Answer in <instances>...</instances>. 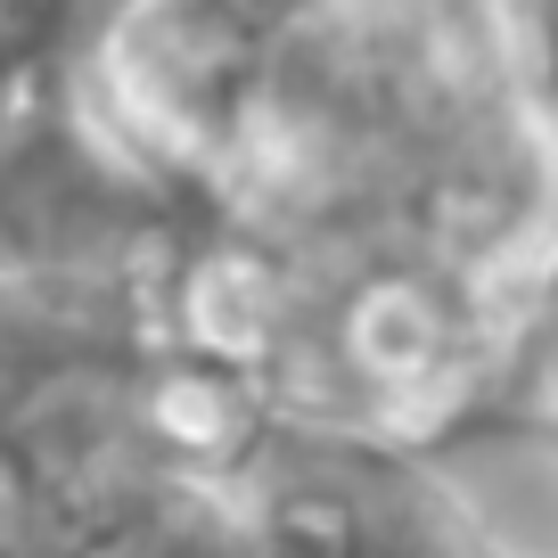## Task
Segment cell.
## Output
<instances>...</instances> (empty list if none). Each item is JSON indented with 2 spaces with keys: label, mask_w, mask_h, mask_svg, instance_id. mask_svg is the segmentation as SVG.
<instances>
[{
  "label": "cell",
  "mask_w": 558,
  "mask_h": 558,
  "mask_svg": "<svg viewBox=\"0 0 558 558\" xmlns=\"http://www.w3.org/2000/svg\"><path fill=\"white\" fill-rule=\"evenodd\" d=\"M41 74H50V66H41V58L25 50L17 34H9V17H0V123L17 116L25 99H34V83H41Z\"/></svg>",
  "instance_id": "4"
},
{
  "label": "cell",
  "mask_w": 558,
  "mask_h": 558,
  "mask_svg": "<svg viewBox=\"0 0 558 558\" xmlns=\"http://www.w3.org/2000/svg\"><path fill=\"white\" fill-rule=\"evenodd\" d=\"M83 9H90V0H0L9 34H17L50 74H58V58H66V41H74V25H83Z\"/></svg>",
  "instance_id": "3"
},
{
  "label": "cell",
  "mask_w": 558,
  "mask_h": 558,
  "mask_svg": "<svg viewBox=\"0 0 558 558\" xmlns=\"http://www.w3.org/2000/svg\"><path fill=\"white\" fill-rule=\"evenodd\" d=\"M116 148L190 230L181 353L263 427L427 452L518 395L558 304L534 0H288Z\"/></svg>",
  "instance_id": "1"
},
{
  "label": "cell",
  "mask_w": 558,
  "mask_h": 558,
  "mask_svg": "<svg viewBox=\"0 0 558 558\" xmlns=\"http://www.w3.org/2000/svg\"><path fill=\"white\" fill-rule=\"evenodd\" d=\"M190 230L58 74L0 123V279L165 304Z\"/></svg>",
  "instance_id": "2"
}]
</instances>
